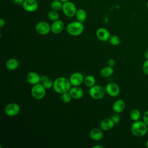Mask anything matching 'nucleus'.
<instances>
[{"label":"nucleus","mask_w":148,"mask_h":148,"mask_svg":"<svg viewBox=\"0 0 148 148\" xmlns=\"http://www.w3.org/2000/svg\"><path fill=\"white\" fill-rule=\"evenodd\" d=\"M96 80L94 76L91 75H88L84 77V83L87 87H91L95 84Z\"/></svg>","instance_id":"obj_23"},{"label":"nucleus","mask_w":148,"mask_h":148,"mask_svg":"<svg viewBox=\"0 0 148 148\" xmlns=\"http://www.w3.org/2000/svg\"><path fill=\"white\" fill-rule=\"evenodd\" d=\"M92 147H93V148H103V146L102 145H95V146H92Z\"/></svg>","instance_id":"obj_35"},{"label":"nucleus","mask_w":148,"mask_h":148,"mask_svg":"<svg viewBox=\"0 0 148 148\" xmlns=\"http://www.w3.org/2000/svg\"><path fill=\"white\" fill-rule=\"evenodd\" d=\"M64 28V23L61 20L54 21L51 25V31L54 34H60Z\"/></svg>","instance_id":"obj_16"},{"label":"nucleus","mask_w":148,"mask_h":148,"mask_svg":"<svg viewBox=\"0 0 148 148\" xmlns=\"http://www.w3.org/2000/svg\"><path fill=\"white\" fill-rule=\"evenodd\" d=\"M146 147L148 148V139H147V140H146Z\"/></svg>","instance_id":"obj_38"},{"label":"nucleus","mask_w":148,"mask_h":148,"mask_svg":"<svg viewBox=\"0 0 148 148\" xmlns=\"http://www.w3.org/2000/svg\"><path fill=\"white\" fill-rule=\"evenodd\" d=\"M47 16L49 20L51 21H56L59 19V14L57 11L51 10L47 13Z\"/></svg>","instance_id":"obj_27"},{"label":"nucleus","mask_w":148,"mask_h":148,"mask_svg":"<svg viewBox=\"0 0 148 148\" xmlns=\"http://www.w3.org/2000/svg\"><path fill=\"white\" fill-rule=\"evenodd\" d=\"M71 86L69 79L66 77L60 76L54 80L53 88L57 93L61 94L64 92H68Z\"/></svg>","instance_id":"obj_1"},{"label":"nucleus","mask_w":148,"mask_h":148,"mask_svg":"<svg viewBox=\"0 0 148 148\" xmlns=\"http://www.w3.org/2000/svg\"><path fill=\"white\" fill-rule=\"evenodd\" d=\"M90 138L94 141H99L103 137V130L100 128H94L90 131Z\"/></svg>","instance_id":"obj_14"},{"label":"nucleus","mask_w":148,"mask_h":148,"mask_svg":"<svg viewBox=\"0 0 148 148\" xmlns=\"http://www.w3.org/2000/svg\"><path fill=\"white\" fill-rule=\"evenodd\" d=\"M110 118L112 119V120L114 121V123L115 124L119 123L120 121V119H121V117H120V116L119 115V113H115V112H114V113L112 114V116H110Z\"/></svg>","instance_id":"obj_29"},{"label":"nucleus","mask_w":148,"mask_h":148,"mask_svg":"<svg viewBox=\"0 0 148 148\" xmlns=\"http://www.w3.org/2000/svg\"><path fill=\"white\" fill-rule=\"evenodd\" d=\"M75 16L77 21L83 23L87 18V13L84 9H79L76 10Z\"/></svg>","instance_id":"obj_22"},{"label":"nucleus","mask_w":148,"mask_h":148,"mask_svg":"<svg viewBox=\"0 0 148 148\" xmlns=\"http://www.w3.org/2000/svg\"><path fill=\"white\" fill-rule=\"evenodd\" d=\"M46 89L41 83H38L32 86L31 89L32 97L37 100L42 99L46 95Z\"/></svg>","instance_id":"obj_5"},{"label":"nucleus","mask_w":148,"mask_h":148,"mask_svg":"<svg viewBox=\"0 0 148 148\" xmlns=\"http://www.w3.org/2000/svg\"><path fill=\"white\" fill-rule=\"evenodd\" d=\"M143 71L146 75H148V60H146L143 64Z\"/></svg>","instance_id":"obj_30"},{"label":"nucleus","mask_w":148,"mask_h":148,"mask_svg":"<svg viewBox=\"0 0 148 148\" xmlns=\"http://www.w3.org/2000/svg\"><path fill=\"white\" fill-rule=\"evenodd\" d=\"M111 35L110 32L105 28L101 27L96 31V36L101 42H106L109 40Z\"/></svg>","instance_id":"obj_12"},{"label":"nucleus","mask_w":148,"mask_h":148,"mask_svg":"<svg viewBox=\"0 0 148 148\" xmlns=\"http://www.w3.org/2000/svg\"><path fill=\"white\" fill-rule=\"evenodd\" d=\"M108 41L111 45L114 46H118L120 43V38L117 35H111Z\"/></svg>","instance_id":"obj_26"},{"label":"nucleus","mask_w":148,"mask_h":148,"mask_svg":"<svg viewBox=\"0 0 148 148\" xmlns=\"http://www.w3.org/2000/svg\"><path fill=\"white\" fill-rule=\"evenodd\" d=\"M20 111L19 105L15 102H11L6 105L5 113L9 117H14L17 115Z\"/></svg>","instance_id":"obj_8"},{"label":"nucleus","mask_w":148,"mask_h":148,"mask_svg":"<svg viewBox=\"0 0 148 148\" xmlns=\"http://www.w3.org/2000/svg\"><path fill=\"white\" fill-rule=\"evenodd\" d=\"M19 66L18 61L14 58H11L7 60L6 62V67L9 71H14Z\"/></svg>","instance_id":"obj_20"},{"label":"nucleus","mask_w":148,"mask_h":148,"mask_svg":"<svg viewBox=\"0 0 148 148\" xmlns=\"http://www.w3.org/2000/svg\"><path fill=\"white\" fill-rule=\"evenodd\" d=\"M147 127L143 121L139 120L134 121L131 127V131L134 136L142 137L145 136L147 132Z\"/></svg>","instance_id":"obj_2"},{"label":"nucleus","mask_w":148,"mask_h":148,"mask_svg":"<svg viewBox=\"0 0 148 148\" xmlns=\"http://www.w3.org/2000/svg\"><path fill=\"white\" fill-rule=\"evenodd\" d=\"M147 9H148V1H147Z\"/></svg>","instance_id":"obj_39"},{"label":"nucleus","mask_w":148,"mask_h":148,"mask_svg":"<svg viewBox=\"0 0 148 148\" xmlns=\"http://www.w3.org/2000/svg\"><path fill=\"white\" fill-rule=\"evenodd\" d=\"M115 63H116V61L113 58H110L108 61V65L112 67H113L115 65Z\"/></svg>","instance_id":"obj_32"},{"label":"nucleus","mask_w":148,"mask_h":148,"mask_svg":"<svg viewBox=\"0 0 148 148\" xmlns=\"http://www.w3.org/2000/svg\"><path fill=\"white\" fill-rule=\"evenodd\" d=\"M145 57L146 58V60H148V50L146 51L145 54Z\"/></svg>","instance_id":"obj_36"},{"label":"nucleus","mask_w":148,"mask_h":148,"mask_svg":"<svg viewBox=\"0 0 148 148\" xmlns=\"http://www.w3.org/2000/svg\"><path fill=\"white\" fill-rule=\"evenodd\" d=\"M62 5L63 2H62L61 1H53L51 2L50 7L52 10L58 12L62 10Z\"/></svg>","instance_id":"obj_25"},{"label":"nucleus","mask_w":148,"mask_h":148,"mask_svg":"<svg viewBox=\"0 0 148 148\" xmlns=\"http://www.w3.org/2000/svg\"><path fill=\"white\" fill-rule=\"evenodd\" d=\"M13 3L16 5H23L24 0H13Z\"/></svg>","instance_id":"obj_33"},{"label":"nucleus","mask_w":148,"mask_h":148,"mask_svg":"<svg viewBox=\"0 0 148 148\" xmlns=\"http://www.w3.org/2000/svg\"><path fill=\"white\" fill-rule=\"evenodd\" d=\"M53 1H61V0H53Z\"/></svg>","instance_id":"obj_40"},{"label":"nucleus","mask_w":148,"mask_h":148,"mask_svg":"<svg viewBox=\"0 0 148 148\" xmlns=\"http://www.w3.org/2000/svg\"><path fill=\"white\" fill-rule=\"evenodd\" d=\"M72 98L75 99L82 98L84 95V91L79 86H72L69 91Z\"/></svg>","instance_id":"obj_15"},{"label":"nucleus","mask_w":148,"mask_h":148,"mask_svg":"<svg viewBox=\"0 0 148 148\" xmlns=\"http://www.w3.org/2000/svg\"><path fill=\"white\" fill-rule=\"evenodd\" d=\"M22 6L26 12H34L38 8V2L36 0H24Z\"/></svg>","instance_id":"obj_11"},{"label":"nucleus","mask_w":148,"mask_h":148,"mask_svg":"<svg viewBox=\"0 0 148 148\" xmlns=\"http://www.w3.org/2000/svg\"><path fill=\"white\" fill-rule=\"evenodd\" d=\"M125 108V101L122 99H118L114 102L112 105V109L114 112L120 113L124 111Z\"/></svg>","instance_id":"obj_18"},{"label":"nucleus","mask_w":148,"mask_h":148,"mask_svg":"<svg viewBox=\"0 0 148 148\" xmlns=\"http://www.w3.org/2000/svg\"><path fill=\"white\" fill-rule=\"evenodd\" d=\"M143 121L148 126V110H146L143 115Z\"/></svg>","instance_id":"obj_31"},{"label":"nucleus","mask_w":148,"mask_h":148,"mask_svg":"<svg viewBox=\"0 0 148 148\" xmlns=\"http://www.w3.org/2000/svg\"><path fill=\"white\" fill-rule=\"evenodd\" d=\"M89 95L94 99H101L104 98L106 93L105 88L100 85L95 84L89 88Z\"/></svg>","instance_id":"obj_4"},{"label":"nucleus","mask_w":148,"mask_h":148,"mask_svg":"<svg viewBox=\"0 0 148 148\" xmlns=\"http://www.w3.org/2000/svg\"><path fill=\"white\" fill-rule=\"evenodd\" d=\"M72 99L71 94L68 92H65L61 94V99L65 103H68L71 101Z\"/></svg>","instance_id":"obj_28"},{"label":"nucleus","mask_w":148,"mask_h":148,"mask_svg":"<svg viewBox=\"0 0 148 148\" xmlns=\"http://www.w3.org/2000/svg\"><path fill=\"white\" fill-rule=\"evenodd\" d=\"M5 24V20L3 18H0V27L2 28Z\"/></svg>","instance_id":"obj_34"},{"label":"nucleus","mask_w":148,"mask_h":148,"mask_svg":"<svg viewBox=\"0 0 148 148\" xmlns=\"http://www.w3.org/2000/svg\"><path fill=\"white\" fill-rule=\"evenodd\" d=\"M36 32L40 35H46L51 31V25L46 21H42L38 23L35 27Z\"/></svg>","instance_id":"obj_7"},{"label":"nucleus","mask_w":148,"mask_h":148,"mask_svg":"<svg viewBox=\"0 0 148 148\" xmlns=\"http://www.w3.org/2000/svg\"><path fill=\"white\" fill-rule=\"evenodd\" d=\"M53 82L54 81H53L49 76L46 75H42L40 76V83H41L46 90L53 88Z\"/></svg>","instance_id":"obj_19"},{"label":"nucleus","mask_w":148,"mask_h":148,"mask_svg":"<svg viewBox=\"0 0 148 148\" xmlns=\"http://www.w3.org/2000/svg\"><path fill=\"white\" fill-rule=\"evenodd\" d=\"M62 10L64 14L68 17H73L75 16L76 8L75 5L71 1L63 2Z\"/></svg>","instance_id":"obj_6"},{"label":"nucleus","mask_w":148,"mask_h":148,"mask_svg":"<svg viewBox=\"0 0 148 148\" xmlns=\"http://www.w3.org/2000/svg\"><path fill=\"white\" fill-rule=\"evenodd\" d=\"M114 72L113 67L106 66L102 68L100 71V75L103 77H108L111 76Z\"/></svg>","instance_id":"obj_21"},{"label":"nucleus","mask_w":148,"mask_h":148,"mask_svg":"<svg viewBox=\"0 0 148 148\" xmlns=\"http://www.w3.org/2000/svg\"><path fill=\"white\" fill-rule=\"evenodd\" d=\"M26 80L29 84L34 86L36 84L40 83V76L38 73L31 71L27 74Z\"/></svg>","instance_id":"obj_13"},{"label":"nucleus","mask_w":148,"mask_h":148,"mask_svg":"<svg viewBox=\"0 0 148 148\" xmlns=\"http://www.w3.org/2000/svg\"><path fill=\"white\" fill-rule=\"evenodd\" d=\"M66 31L67 33L71 36H79L83 32V24L77 20L71 22L66 25Z\"/></svg>","instance_id":"obj_3"},{"label":"nucleus","mask_w":148,"mask_h":148,"mask_svg":"<svg viewBox=\"0 0 148 148\" xmlns=\"http://www.w3.org/2000/svg\"><path fill=\"white\" fill-rule=\"evenodd\" d=\"M61 1L62 2H68V1H70V0H61Z\"/></svg>","instance_id":"obj_37"},{"label":"nucleus","mask_w":148,"mask_h":148,"mask_svg":"<svg viewBox=\"0 0 148 148\" xmlns=\"http://www.w3.org/2000/svg\"><path fill=\"white\" fill-rule=\"evenodd\" d=\"M130 117L132 120H133L134 121H135L140 120L141 117V114L140 111L138 109H134L131 110L130 113Z\"/></svg>","instance_id":"obj_24"},{"label":"nucleus","mask_w":148,"mask_h":148,"mask_svg":"<svg viewBox=\"0 0 148 148\" xmlns=\"http://www.w3.org/2000/svg\"><path fill=\"white\" fill-rule=\"evenodd\" d=\"M106 93L112 97L117 96L120 91V87L119 85L115 83L110 82L108 83L105 86Z\"/></svg>","instance_id":"obj_9"},{"label":"nucleus","mask_w":148,"mask_h":148,"mask_svg":"<svg viewBox=\"0 0 148 148\" xmlns=\"http://www.w3.org/2000/svg\"><path fill=\"white\" fill-rule=\"evenodd\" d=\"M84 79L83 75L79 72L72 73L69 78L72 86H80L84 82Z\"/></svg>","instance_id":"obj_10"},{"label":"nucleus","mask_w":148,"mask_h":148,"mask_svg":"<svg viewBox=\"0 0 148 148\" xmlns=\"http://www.w3.org/2000/svg\"><path fill=\"white\" fill-rule=\"evenodd\" d=\"M114 124L115 123L110 117L106 118L101 121L100 128L104 131H109L114 127Z\"/></svg>","instance_id":"obj_17"}]
</instances>
